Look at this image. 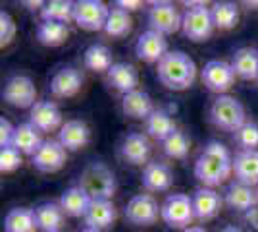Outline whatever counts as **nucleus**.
I'll return each mask as SVG.
<instances>
[{
	"label": "nucleus",
	"mask_w": 258,
	"mask_h": 232,
	"mask_svg": "<svg viewBox=\"0 0 258 232\" xmlns=\"http://www.w3.org/2000/svg\"><path fill=\"white\" fill-rule=\"evenodd\" d=\"M121 111L125 116L137 118V120H147L154 112V105H152L151 95L147 91L135 89V91L121 97Z\"/></svg>",
	"instance_id": "obj_24"
},
{
	"label": "nucleus",
	"mask_w": 258,
	"mask_h": 232,
	"mask_svg": "<svg viewBox=\"0 0 258 232\" xmlns=\"http://www.w3.org/2000/svg\"><path fill=\"white\" fill-rule=\"evenodd\" d=\"M116 217H118V213H116L112 199H95V201H91V207L87 211L85 222L89 228L104 230L116 222Z\"/></svg>",
	"instance_id": "obj_20"
},
{
	"label": "nucleus",
	"mask_w": 258,
	"mask_h": 232,
	"mask_svg": "<svg viewBox=\"0 0 258 232\" xmlns=\"http://www.w3.org/2000/svg\"><path fill=\"white\" fill-rule=\"evenodd\" d=\"M70 29L60 22H41L37 25V39L44 47H60L66 43Z\"/></svg>",
	"instance_id": "obj_32"
},
{
	"label": "nucleus",
	"mask_w": 258,
	"mask_h": 232,
	"mask_svg": "<svg viewBox=\"0 0 258 232\" xmlns=\"http://www.w3.org/2000/svg\"><path fill=\"white\" fill-rule=\"evenodd\" d=\"M220 232H243L239 226H235V224H229V226H226V228H222Z\"/></svg>",
	"instance_id": "obj_43"
},
{
	"label": "nucleus",
	"mask_w": 258,
	"mask_h": 232,
	"mask_svg": "<svg viewBox=\"0 0 258 232\" xmlns=\"http://www.w3.org/2000/svg\"><path fill=\"white\" fill-rule=\"evenodd\" d=\"M185 6H189V8L183 12V35L193 43H201V41L210 39V35L214 33L216 29L210 8H206L203 2H185Z\"/></svg>",
	"instance_id": "obj_5"
},
{
	"label": "nucleus",
	"mask_w": 258,
	"mask_h": 232,
	"mask_svg": "<svg viewBox=\"0 0 258 232\" xmlns=\"http://www.w3.org/2000/svg\"><path fill=\"white\" fill-rule=\"evenodd\" d=\"M256 194H258V188H256Z\"/></svg>",
	"instance_id": "obj_47"
},
{
	"label": "nucleus",
	"mask_w": 258,
	"mask_h": 232,
	"mask_svg": "<svg viewBox=\"0 0 258 232\" xmlns=\"http://www.w3.org/2000/svg\"><path fill=\"white\" fill-rule=\"evenodd\" d=\"M235 142L243 151H258V124L252 120H247L239 130L235 132Z\"/></svg>",
	"instance_id": "obj_37"
},
{
	"label": "nucleus",
	"mask_w": 258,
	"mask_h": 232,
	"mask_svg": "<svg viewBox=\"0 0 258 232\" xmlns=\"http://www.w3.org/2000/svg\"><path fill=\"white\" fill-rule=\"evenodd\" d=\"M151 155V142L145 133L131 132L119 144V157L129 165H143L149 161Z\"/></svg>",
	"instance_id": "obj_16"
},
{
	"label": "nucleus",
	"mask_w": 258,
	"mask_h": 232,
	"mask_svg": "<svg viewBox=\"0 0 258 232\" xmlns=\"http://www.w3.org/2000/svg\"><path fill=\"white\" fill-rule=\"evenodd\" d=\"M16 31H18V27H16V22L12 20V16L8 12H0V47L4 49V47H8V44L14 41V37H16Z\"/></svg>",
	"instance_id": "obj_39"
},
{
	"label": "nucleus",
	"mask_w": 258,
	"mask_h": 232,
	"mask_svg": "<svg viewBox=\"0 0 258 232\" xmlns=\"http://www.w3.org/2000/svg\"><path fill=\"white\" fill-rule=\"evenodd\" d=\"M35 211L27 207H14L4 217V232H35Z\"/></svg>",
	"instance_id": "obj_31"
},
{
	"label": "nucleus",
	"mask_w": 258,
	"mask_h": 232,
	"mask_svg": "<svg viewBox=\"0 0 258 232\" xmlns=\"http://www.w3.org/2000/svg\"><path fill=\"white\" fill-rule=\"evenodd\" d=\"M106 81L112 87L119 91L121 95H127L131 91H135L139 85V74L133 64L127 62H116L114 66L108 70Z\"/></svg>",
	"instance_id": "obj_19"
},
{
	"label": "nucleus",
	"mask_w": 258,
	"mask_h": 232,
	"mask_svg": "<svg viewBox=\"0 0 258 232\" xmlns=\"http://www.w3.org/2000/svg\"><path fill=\"white\" fill-rule=\"evenodd\" d=\"M183 232H206L203 226H189V228H185Z\"/></svg>",
	"instance_id": "obj_44"
},
{
	"label": "nucleus",
	"mask_w": 258,
	"mask_h": 232,
	"mask_svg": "<svg viewBox=\"0 0 258 232\" xmlns=\"http://www.w3.org/2000/svg\"><path fill=\"white\" fill-rule=\"evenodd\" d=\"M233 172V157L229 155L227 147L220 142H208L205 151L195 161V176L205 188L220 186L229 174Z\"/></svg>",
	"instance_id": "obj_1"
},
{
	"label": "nucleus",
	"mask_w": 258,
	"mask_h": 232,
	"mask_svg": "<svg viewBox=\"0 0 258 232\" xmlns=\"http://www.w3.org/2000/svg\"><path fill=\"white\" fill-rule=\"evenodd\" d=\"M66 159H68V151L64 145L60 142L48 140V142H43V145L37 149L31 163L37 170L50 174V172H58L66 165Z\"/></svg>",
	"instance_id": "obj_13"
},
{
	"label": "nucleus",
	"mask_w": 258,
	"mask_h": 232,
	"mask_svg": "<svg viewBox=\"0 0 258 232\" xmlns=\"http://www.w3.org/2000/svg\"><path fill=\"white\" fill-rule=\"evenodd\" d=\"M108 14L110 8L100 0H79L74 8V22L87 31H100L106 25Z\"/></svg>",
	"instance_id": "obj_9"
},
{
	"label": "nucleus",
	"mask_w": 258,
	"mask_h": 232,
	"mask_svg": "<svg viewBox=\"0 0 258 232\" xmlns=\"http://www.w3.org/2000/svg\"><path fill=\"white\" fill-rule=\"evenodd\" d=\"M131 27H133V20H131L129 12L114 6V8H110L106 25H104L102 31L110 37H125L131 31Z\"/></svg>",
	"instance_id": "obj_35"
},
{
	"label": "nucleus",
	"mask_w": 258,
	"mask_h": 232,
	"mask_svg": "<svg viewBox=\"0 0 258 232\" xmlns=\"http://www.w3.org/2000/svg\"><path fill=\"white\" fill-rule=\"evenodd\" d=\"M81 85H83V74L74 66H64L50 79V93L58 99H68L77 95Z\"/></svg>",
	"instance_id": "obj_15"
},
{
	"label": "nucleus",
	"mask_w": 258,
	"mask_h": 232,
	"mask_svg": "<svg viewBox=\"0 0 258 232\" xmlns=\"http://www.w3.org/2000/svg\"><path fill=\"white\" fill-rule=\"evenodd\" d=\"M231 68L237 77L241 79H258V51L250 47L237 49L233 58H231Z\"/></svg>",
	"instance_id": "obj_27"
},
{
	"label": "nucleus",
	"mask_w": 258,
	"mask_h": 232,
	"mask_svg": "<svg viewBox=\"0 0 258 232\" xmlns=\"http://www.w3.org/2000/svg\"><path fill=\"white\" fill-rule=\"evenodd\" d=\"M58 142L66 151H79L91 142V130L83 120H68L58 132Z\"/></svg>",
	"instance_id": "obj_18"
},
{
	"label": "nucleus",
	"mask_w": 258,
	"mask_h": 232,
	"mask_svg": "<svg viewBox=\"0 0 258 232\" xmlns=\"http://www.w3.org/2000/svg\"><path fill=\"white\" fill-rule=\"evenodd\" d=\"M235 72L226 60H208L203 68V83L210 91L224 95L235 81Z\"/></svg>",
	"instance_id": "obj_11"
},
{
	"label": "nucleus",
	"mask_w": 258,
	"mask_h": 232,
	"mask_svg": "<svg viewBox=\"0 0 258 232\" xmlns=\"http://www.w3.org/2000/svg\"><path fill=\"white\" fill-rule=\"evenodd\" d=\"M247 6H258V2H245Z\"/></svg>",
	"instance_id": "obj_46"
},
{
	"label": "nucleus",
	"mask_w": 258,
	"mask_h": 232,
	"mask_svg": "<svg viewBox=\"0 0 258 232\" xmlns=\"http://www.w3.org/2000/svg\"><path fill=\"white\" fill-rule=\"evenodd\" d=\"M183 16L177 12V8L172 2H152L149 14H147V22L149 29L158 31L162 35H172L181 29Z\"/></svg>",
	"instance_id": "obj_8"
},
{
	"label": "nucleus",
	"mask_w": 258,
	"mask_h": 232,
	"mask_svg": "<svg viewBox=\"0 0 258 232\" xmlns=\"http://www.w3.org/2000/svg\"><path fill=\"white\" fill-rule=\"evenodd\" d=\"M233 174L237 182L258 188V151H239L233 157Z\"/></svg>",
	"instance_id": "obj_22"
},
{
	"label": "nucleus",
	"mask_w": 258,
	"mask_h": 232,
	"mask_svg": "<svg viewBox=\"0 0 258 232\" xmlns=\"http://www.w3.org/2000/svg\"><path fill=\"white\" fill-rule=\"evenodd\" d=\"M114 6L125 12H131V10H139L141 6H143V2H139V0H118Z\"/></svg>",
	"instance_id": "obj_42"
},
{
	"label": "nucleus",
	"mask_w": 258,
	"mask_h": 232,
	"mask_svg": "<svg viewBox=\"0 0 258 232\" xmlns=\"http://www.w3.org/2000/svg\"><path fill=\"white\" fill-rule=\"evenodd\" d=\"M14 126L10 124V120H6L4 116L0 118V147H10L12 145V137H14Z\"/></svg>",
	"instance_id": "obj_40"
},
{
	"label": "nucleus",
	"mask_w": 258,
	"mask_h": 232,
	"mask_svg": "<svg viewBox=\"0 0 258 232\" xmlns=\"http://www.w3.org/2000/svg\"><path fill=\"white\" fill-rule=\"evenodd\" d=\"M79 188L85 192L89 198L93 199H112L116 194V174L112 172V168L100 161H93L81 170L79 174Z\"/></svg>",
	"instance_id": "obj_3"
},
{
	"label": "nucleus",
	"mask_w": 258,
	"mask_h": 232,
	"mask_svg": "<svg viewBox=\"0 0 258 232\" xmlns=\"http://www.w3.org/2000/svg\"><path fill=\"white\" fill-rule=\"evenodd\" d=\"M210 12H212V22L216 29L227 31V29H233L239 22V8L233 2H216Z\"/></svg>",
	"instance_id": "obj_33"
},
{
	"label": "nucleus",
	"mask_w": 258,
	"mask_h": 232,
	"mask_svg": "<svg viewBox=\"0 0 258 232\" xmlns=\"http://www.w3.org/2000/svg\"><path fill=\"white\" fill-rule=\"evenodd\" d=\"M168 53L170 51H168L166 37L152 29H147L145 33H141L135 43V56L147 64H158Z\"/></svg>",
	"instance_id": "obj_12"
},
{
	"label": "nucleus",
	"mask_w": 258,
	"mask_h": 232,
	"mask_svg": "<svg viewBox=\"0 0 258 232\" xmlns=\"http://www.w3.org/2000/svg\"><path fill=\"white\" fill-rule=\"evenodd\" d=\"M60 232H62V230H60Z\"/></svg>",
	"instance_id": "obj_48"
},
{
	"label": "nucleus",
	"mask_w": 258,
	"mask_h": 232,
	"mask_svg": "<svg viewBox=\"0 0 258 232\" xmlns=\"http://www.w3.org/2000/svg\"><path fill=\"white\" fill-rule=\"evenodd\" d=\"M224 201L227 203L229 209L237 211V213H247L248 209H252V207L258 205V194H256V190L247 186V184L233 182V184L226 190Z\"/></svg>",
	"instance_id": "obj_23"
},
{
	"label": "nucleus",
	"mask_w": 258,
	"mask_h": 232,
	"mask_svg": "<svg viewBox=\"0 0 258 232\" xmlns=\"http://www.w3.org/2000/svg\"><path fill=\"white\" fill-rule=\"evenodd\" d=\"M125 219L137 226H151L162 217V205L152 198L151 194H137L125 205Z\"/></svg>",
	"instance_id": "obj_7"
},
{
	"label": "nucleus",
	"mask_w": 258,
	"mask_h": 232,
	"mask_svg": "<svg viewBox=\"0 0 258 232\" xmlns=\"http://www.w3.org/2000/svg\"><path fill=\"white\" fill-rule=\"evenodd\" d=\"M193 211H195V219L199 221H210L218 215V211L222 209V203L224 199L220 198V194L214 188H199L193 196Z\"/></svg>",
	"instance_id": "obj_17"
},
{
	"label": "nucleus",
	"mask_w": 258,
	"mask_h": 232,
	"mask_svg": "<svg viewBox=\"0 0 258 232\" xmlns=\"http://www.w3.org/2000/svg\"><path fill=\"white\" fill-rule=\"evenodd\" d=\"M35 222L37 228L43 232H60L64 224V211L60 207V203L46 201L35 207Z\"/></svg>",
	"instance_id": "obj_25"
},
{
	"label": "nucleus",
	"mask_w": 258,
	"mask_h": 232,
	"mask_svg": "<svg viewBox=\"0 0 258 232\" xmlns=\"http://www.w3.org/2000/svg\"><path fill=\"white\" fill-rule=\"evenodd\" d=\"M145 126H147V133L158 142H164L168 135H172L177 130L172 114L162 109H154V112L145 120Z\"/></svg>",
	"instance_id": "obj_30"
},
{
	"label": "nucleus",
	"mask_w": 258,
	"mask_h": 232,
	"mask_svg": "<svg viewBox=\"0 0 258 232\" xmlns=\"http://www.w3.org/2000/svg\"><path fill=\"white\" fill-rule=\"evenodd\" d=\"M29 122L39 132H54L62 128V112L52 101H37L29 112Z\"/></svg>",
	"instance_id": "obj_14"
},
{
	"label": "nucleus",
	"mask_w": 258,
	"mask_h": 232,
	"mask_svg": "<svg viewBox=\"0 0 258 232\" xmlns=\"http://www.w3.org/2000/svg\"><path fill=\"white\" fill-rule=\"evenodd\" d=\"M195 219L193 199L187 194H170L162 203V221L170 228H189Z\"/></svg>",
	"instance_id": "obj_6"
},
{
	"label": "nucleus",
	"mask_w": 258,
	"mask_h": 232,
	"mask_svg": "<svg viewBox=\"0 0 258 232\" xmlns=\"http://www.w3.org/2000/svg\"><path fill=\"white\" fill-rule=\"evenodd\" d=\"M172 184L173 172L166 163H160V161L147 163L143 170V186L149 192H166L172 188Z\"/></svg>",
	"instance_id": "obj_21"
},
{
	"label": "nucleus",
	"mask_w": 258,
	"mask_h": 232,
	"mask_svg": "<svg viewBox=\"0 0 258 232\" xmlns=\"http://www.w3.org/2000/svg\"><path fill=\"white\" fill-rule=\"evenodd\" d=\"M43 145L41 132L33 126L31 122H23L20 126H16L14 137H12V147H16L23 155H35L37 149Z\"/></svg>",
	"instance_id": "obj_26"
},
{
	"label": "nucleus",
	"mask_w": 258,
	"mask_h": 232,
	"mask_svg": "<svg viewBox=\"0 0 258 232\" xmlns=\"http://www.w3.org/2000/svg\"><path fill=\"white\" fill-rule=\"evenodd\" d=\"M22 165V153L16 147H4L0 149V170L2 172H14Z\"/></svg>",
	"instance_id": "obj_38"
},
{
	"label": "nucleus",
	"mask_w": 258,
	"mask_h": 232,
	"mask_svg": "<svg viewBox=\"0 0 258 232\" xmlns=\"http://www.w3.org/2000/svg\"><path fill=\"white\" fill-rule=\"evenodd\" d=\"M158 79L164 87L172 91H185L193 85L197 77V66L193 58L183 51H170L158 62Z\"/></svg>",
	"instance_id": "obj_2"
},
{
	"label": "nucleus",
	"mask_w": 258,
	"mask_h": 232,
	"mask_svg": "<svg viewBox=\"0 0 258 232\" xmlns=\"http://www.w3.org/2000/svg\"><path fill=\"white\" fill-rule=\"evenodd\" d=\"M208 118L216 128L226 130V132H237L245 122V107L241 105V101L231 97V95H218L208 111Z\"/></svg>",
	"instance_id": "obj_4"
},
{
	"label": "nucleus",
	"mask_w": 258,
	"mask_h": 232,
	"mask_svg": "<svg viewBox=\"0 0 258 232\" xmlns=\"http://www.w3.org/2000/svg\"><path fill=\"white\" fill-rule=\"evenodd\" d=\"M74 8H76V2L50 0V2L44 4V8L41 10V18H43V22L68 23L70 20H74Z\"/></svg>",
	"instance_id": "obj_34"
},
{
	"label": "nucleus",
	"mask_w": 258,
	"mask_h": 232,
	"mask_svg": "<svg viewBox=\"0 0 258 232\" xmlns=\"http://www.w3.org/2000/svg\"><path fill=\"white\" fill-rule=\"evenodd\" d=\"M81 232H100V230H95V228H89V226H87V228H83Z\"/></svg>",
	"instance_id": "obj_45"
},
{
	"label": "nucleus",
	"mask_w": 258,
	"mask_h": 232,
	"mask_svg": "<svg viewBox=\"0 0 258 232\" xmlns=\"http://www.w3.org/2000/svg\"><path fill=\"white\" fill-rule=\"evenodd\" d=\"M162 151L170 159H185L189 155V137L181 130H175L162 142Z\"/></svg>",
	"instance_id": "obj_36"
},
{
	"label": "nucleus",
	"mask_w": 258,
	"mask_h": 232,
	"mask_svg": "<svg viewBox=\"0 0 258 232\" xmlns=\"http://www.w3.org/2000/svg\"><path fill=\"white\" fill-rule=\"evenodd\" d=\"M243 219H245V222L252 230H258V205L252 207V209H248L247 213H243Z\"/></svg>",
	"instance_id": "obj_41"
},
{
	"label": "nucleus",
	"mask_w": 258,
	"mask_h": 232,
	"mask_svg": "<svg viewBox=\"0 0 258 232\" xmlns=\"http://www.w3.org/2000/svg\"><path fill=\"white\" fill-rule=\"evenodd\" d=\"M2 99L16 109H33L37 103V87L31 77L12 76L2 89Z\"/></svg>",
	"instance_id": "obj_10"
},
{
	"label": "nucleus",
	"mask_w": 258,
	"mask_h": 232,
	"mask_svg": "<svg viewBox=\"0 0 258 232\" xmlns=\"http://www.w3.org/2000/svg\"><path fill=\"white\" fill-rule=\"evenodd\" d=\"M91 201L93 199L89 198L79 186H72L60 196L58 203L64 211V215H68V217H83L85 219L87 211L91 207Z\"/></svg>",
	"instance_id": "obj_28"
},
{
	"label": "nucleus",
	"mask_w": 258,
	"mask_h": 232,
	"mask_svg": "<svg viewBox=\"0 0 258 232\" xmlns=\"http://www.w3.org/2000/svg\"><path fill=\"white\" fill-rule=\"evenodd\" d=\"M83 64H85L91 72H97V74H104L108 70L114 66L116 62L112 60V51L108 49L106 44L102 43H93L87 47L85 55H83Z\"/></svg>",
	"instance_id": "obj_29"
}]
</instances>
